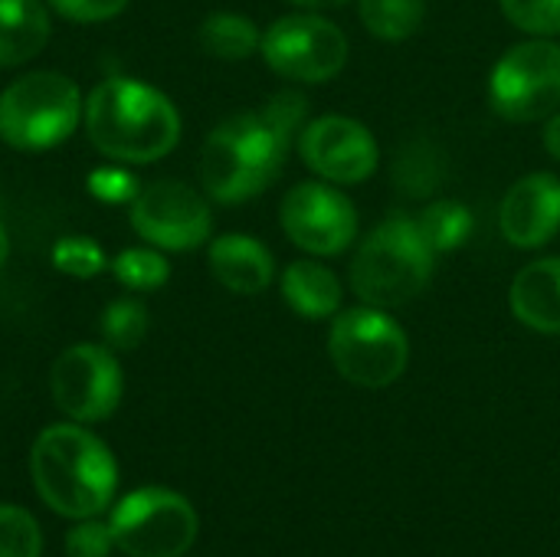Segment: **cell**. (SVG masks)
<instances>
[{
	"label": "cell",
	"mask_w": 560,
	"mask_h": 557,
	"mask_svg": "<svg viewBox=\"0 0 560 557\" xmlns=\"http://www.w3.org/2000/svg\"><path fill=\"white\" fill-rule=\"evenodd\" d=\"M305 95L276 92L259 112L220 121L203 141L200 184L220 204L259 197L282 171L289 144L305 121Z\"/></svg>",
	"instance_id": "obj_1"
},
{
	"label": "cell",
	"mask_w": 560,
	"mask_h": 557,
	"mask_svg": "<svg viewBox=\"0 0 560 557\" xmlns=\"http://www.w3.org/2000/svg\"><path fill=\"white\" fill-rule=\"evenodd\" d=\"M89 141L112 161L151 164L174 151L180 115L174 102L141 79H105L85 98Z\"/></svg>",
	"instance_id": "obj_2"
},
{
	"label": "cell",
	"mask_w": 560,
	"mask_h": 557,
	"mask_svg": "<svg viewBox=\"0 0 560 557\" xmlns=\"http://www.w3.org/2000/svg\"><path fill=\"white\" fill-rule=\"evenodd\" d=\"M30 473L39 499L66 519L98 515L118 486L112 450L75 423L46 427L30 453Z\"/></svg>",
	"instance_id": "obj_3"
},
{
	"label": "cell",
	"mask_w": 560,
	"mask_h": 557,
	"mask_svg": "<svg viewBox=\"0 0 560 557\" xmlns=\"http://www.w3.org/2000/svg\"><path fill=\"white\" fill-rule=\"evenodd\" d=\"M433 246L410 217L374 227L351 259V289L364 305L397 309L413 302L433 279Z\"/></svg>",
	"instance_id": "obj_4"
},
{
	"label": "cell",
	"mask_w": 560,
	"mask_h": 557,
	"mask_svg": "<svg viewBox=\"0 0 560 557\" xmlns=\"http://www.w3.org/2000/svg\"><path fill=\"white\" fill-rule=\"evenodd\" d=\"M85 105L79 85L62 72H26L0 92V138L16 151H46L62 144Z\"/></svg>",
	"instance_id": "obj_5"
},
{
	"label": "cell",
	"mask_w": 560,
	"mask_h": 557,
	"mask_svg": "<svg viewBox=\"0 0 560 557\" xmlns=\"http://www.w3.org/2000/svg\"><path fill=\"white\" fill-rule=\"evenodd\" d=\"M328 355L338 374L358 387H390L410 364L407 332L374 305L338 312L328 335Z\"/></svg>",
	"instance_id": "obj_6"
},
{
	"label": "cell",
	"mask_w": 560,
	"mask_h": 557,
	"mask_svg": "<svg viewBox=\"0 0 560 557\" xmlns=\"http://www.w3.org/2000/svg\"><path fill=\"white\" fill-rule=\"evenodd\" d=\"M115 548L128 557H180L197 542L200 522L194 506L161 486H144L112 512Z\"/></svg>",
	"instance_id": "obj_7"
},
{
	"label": "cell",
	"mask_w": 560,
	"mask_h": 557,
	"mask_svg": "<svg viewBox=\"0 0 560 557\" xmlns=\"http://www.w3.org/2000/svg\"><path fill=\"white\" fill-rule=\"evenodd\" d=\"M489 102L509 121H545L560 108V46L548 36L512 46L492 69Z\"/></svg>",
	"instance_id": "obj_8"
},
{
	"label": "cell",
	"mask_w": 560,
	"mask_h": 557,
	"mask_svg": "<svg viewBox=\"0 0 560 557\" xmlns=\"http://www.w3.org/2000/svg\"><path fill=\"white\" fill-rule=\"evenodd\" d=\"M259 53L282 79L328 82L348 62V36L318 13H289L262 33Z\"/></svg>",
	"instance_id": "obj_9"
},
{
	"label": "cell",
	"mask_w": 560,
	"mask_h": 557,
	"mask_svg": "<svg viewBox=\"0 0 560 557\" xmlns=\"http://www.w3.org/2000/svg\"><path fill=\"white\" fill-rule=\"evenodd\" d=\"M49 391L69 420L98 423L121 404V364L102 345H72L56 358L49 371Z\"/></svg>",
	"instance_id": "obj_10"
},
{
	"label": "cell",
	"mask_w": 560,
	"mask_h": 557,
	"mask_svg": "<svg viewBox=\"0 0 560 557\" xmlns=\"http://www.w3.org/2000/svg\"><path fill=\"white\" fill-rule=\"evenodd\" d=\"M131 227L158 250L187 253L210 240L213 217L194 187L180 181H158L141 187V194L131 200Z\"/></svg>",
	"instance_id": "obj_11"
},
{
	"label": "cell",
	"mask_w": 560,
	"mask_h": 557,
	"mask_svg": "<svg viewBox=\"0 0 560 557\" xmlns=\"http://www.w3.org/2000/svg\"><path fill=\"white\" fill-rule=\"evenodd\" d=\"M279 220L285 236L312 256H338L358 236L354 204L328 184L305 181L282 197Z\"/></svg>",
	"instance_id": "obj_12"
},
{
	"label": "cell",
	"mask_w": 560,
	"mask_h": 557,
	"mask_svg": "<svg viewBox=\"0 0 560 557\" xmlns=\"http://www.w3.org/2000/svg\"><path fill=\"white\" fill-rule=\"evenodd\" d=\"M302 161L331 184H361L377 171L374 135L348 115H322L299 131Z\"/></svg>",
	"instance_id": "obj_13"
},
{
	"label": "cell",
	"mask_w": 560,
	"mask_h": 557,
	"mask_svg": "<svg viewBox=\"0 0 560 557\" xmlns=\"http://www.w3.org/2000/svg\"><path fill=\"white\" fill-rule=\"evenodd\" d=\"M502 236L518 250H538L560 233V181L548 171L525 174L502 200Z\"/></svg>",
	"instance_id": "obj_14"
},
{
	"label": "cell",
	"mask_w": 560,
	"mask_h": 557,
	"mask_svg": "<svg viewBox=\"0 0 560 557\" xmlns=\"http://www.w3.org/2000/svg\"><path fill=\"white\" fill-rule=\"evenodd\" d=\"M210 272L236 295H259L276 276V259L256 236L226 233L210 243Z\"/></svg>",
	"instance_id": "obj_15"
},
{
	"label": "cell",
	"mask_w": 560,
	"mask_h": 557,
	"mask_svg": "<svg viewBox=\"0 0 560 557\" xmlns=\"http://www.w3.org/2000/svg\"><path fill=\"white\" fill-rule=\"evenodd\" d=\"M515 318L541 335H560V256L525 266L509 292Z\"/></svg>",
	"instance_id": "obj_16"
},
{
	"label": "cell",
	"mask_w": 560,
	"mask_h": 557,
	"mask_svg": "<svg viewBox=\"0 0 560 557\" xmlns=\"http://www.w3.org/2000/svg\"><path fill=\"white\" fill-rule=\"evenodd\" d=\"M49 43V10L43 0H0V69L30 62Z\"/></svg>",
	"instance_id": "obj_17"
},
{
	"label": "cell",
	"mask_w": 560,
	"mask_h": 557,
	"mask_svg": "<svg viewBox=\"0 0 560 557\" xmlns=\"http://www.w3.org/2000/svg\"><path fill=\"white\" fill-rule=\"evenodd\" d=\"M282 299L289 302V309L308 322H322L341 312V282L338 276L312 259H299L292 266H285L282 272Z\"/></svg>",
	"instance_id": "obj_18"
},
{
	"label": "cell",
	"mask_w": 560,
	"mask_h": 557,
	"mask_svg": "<svg viewBox=\"0 0 560 557\" xmlns=\"http://www.w3.org/2000/svg\"><path fill=\"white\" fill-rule=\"evenodd\" d=\"M200 46L223 62L249 59L262 46V33L249 16L240 13H210L200 23Z\"/></svg>",
	"instance_id": "obj_19"
},
{
	"label": "cell",
	"mask_w": 560,
	"mask_h": 557,
	"mask_svg": "<svg viewBox=\"0 0 560 557\" xmlns=\"http://www.w3.org/2000/svg\"><path fill=\"white\" fill-rule=\"evenodd\" d=\"M361 23L377 39H410L427 16V0H358Z\"/></svg>",
	"instance_id": "obj_20"
},
{
	"label": "cell",
	"mask_w": 560,
	"mask_h": 557,
	"mask_svg": "<svg viewBox=\"0 0 560 557\" xmlns=\"http://www.w3.org/2000/svg\"><path fill=\"white\" fill-rule=\"evenodd\" d=\"M417 227L423 230L433 253H450L466 246V240L472 236V213L459 200H436L420 213Z\"/></svg>",
	"instance_id": "obj_21"
},
{
	"label": "cell",
	"mask_w": 560,
	"mask_h": 557,
	"mask_svg": "<svg viewBox=\"0 0 560 557\" xmlns=\"http://www.w3.org/2000/svg\"><path fill=\"white\" fill-rule=\"evenodd\" d=\"M443 171H446V158L440 154V148L430 141H413L397 154L394 177H397L400 190H407V194H430L440 187Z\"/></svg>",
	"instance_id": "obj_22"
},
{
	"label": "cell",
	"mask_w": 560,
	"mask_h": 557,
	"mask_svg": "<svg viewBox=\"0 0 560 557\" xmlns=\"http://www.w3.org/2000/svg\"><path fill=\"white\" fill-rule=\"evenodd\" d=\"M112 272H115V279H118L125 289H131V292H154V289H161V286L167 282L171 266H167V259L158 253V246H154V250L135 246V250H125V253H118V256L112 259Z\"/></svg>",
	"instance_id": "obj_23"
},
{
	"label": "cell",
	"mask_w": 560,
	"mask_h": 557,
	"mask_svg": "<svg viewBox=\"0 0 560 557\" xmlns=\"http://www.w3.org/2000/svg\"><path fill=\"white\" fill-rule=\"evenodd\" d=\"M102 338L115 351H135L148 335V309L138 299H115L102 312Z\"/></svg>",
	"instance_id": "obj_24"
},
{
	"label": "cell",
	"mask_w": 560,
	"mask_h": 557,
	"mask_svg": "<svg viewBox=\"0 0 560 557\" xmlns=\"http://www.w3.org/2000/svg\"><path fill=\"white\" fill-rule=\"evenodd\" d=\"M43 535L26 509L0 506V557H39Z\"/></svg>",
	"instance_id": "obj_25"
},
{
	"label": "cell",
	"mask_w": 560,
	"mask_h": 557,
	"mask_svg": "<svg viewBox=\"0 0 560 557\" xmlns=\"http://www.w3.org/2000/svg\"><path fill=\"white\" fill-rule=\"evenodd\" d=\"M52 266L62 272V276H72V279H92L98 276L108 259L102 253V246L92 240V236H62L56 246H52Z\"/></svg>",
	"instance_id": "obj_26"
},
{
	"label": "cell",
	"mask_w": 560,
	"mask_h": 557,
	"mask_svg": "<svg viewBox=\"0 0 560 557\" xmlns=\"http://www.w3.org/2000/svg\"><path fill=\"white\" fill-rule=\"evenodd\" d=\"M502 13L532 36L560 33V0H499Z\"/></svg>",
	"instance_id": "obj_27"
},
{
	"label": "cell",
	"mask_w": 560,
	"mask_h": 557,
	"mask_svg": "<svg viewBox=\"0 0 560 557\" xmlns=\"http://www.w3.org/2000/svg\"><path fill=\"white\" fill-rule=\"evenodd\" d=\"M85 187L95 200H105V204H128L141 194L138 177L128 174L125 167H95Z\"/></svg>",
	"instance_id": "obj_28"
},
{
	"label": "cell",
	"mask_w": 560,
	"mask_h": 557,
	"mask_svg": "<svg viewBox=\"0 0 560 557\" xmlns=\"http://www.w3.org/2000/svg\"><path fill=\"white\" fill-rule=\"evenodd\" d=\"M115 548L112 529L92 519H79V525L66 535V555L69 557H108Z\"/></svg>",
	"instance_id": "obj_29"
},
{
	"label": "cell",
	"mask_w": 560,
	"mask_h": 557,
	"mask_svg": "<svg viewBox=\"0 0 560 557\" xmlns=\"http://www.w3.org/2000/svg\"><path fill=\"white\" fill-rule=\"evenodd\" d=\"M49 7L72 23H102L118 16L128 0H49Z\"/></svg>",
	"instance_id": "obj_30"
},
{
	"label": "cell",
	"mask_w": 560,
	"mask_h": 557,
	"mask_svg": "<svg viewBox=\"0 0 560 557\" xmlns=\"http://www.w3.org/2000/svg\"><path fill=\"white\" fill-rule=\"evenodd\" d=\"M545 148H548V154L555 158V161H560V108L555 112V115H548L545 118Z\"/></svg>",
	"instance_id": "obj_31"
},
{
	"label": "cell",
	"mask_w": 560,
	"mask_h": 557,
	"mask_svg": "<svg viewBox=\"0 0 560 557\" xmlns=\"http://www.w3.org/2000/svg\"><path fill=\"white\" fill-rule=\"evenodd\" d=\"M292 3H299V7H305V10H338V7H345L348 0H292Z\"/></svg>",
	"instance_id": "obj_32"
},
{
	"label": "cell",
	"mask_w": 560,
	"mask_h": 557,
	"mask_svg": "<svg viewBox=\"0 0 560 557\" xmlns=\"http://www.w3.org/2000/svg\"><path fill=\"white\" fill-rule=\"evenodd\" d=\"M7 256H10V236H7V230L0 223V266L7 263Z\"/></svg>",
	"instance_id": "obj_33"
}]
</instances>
